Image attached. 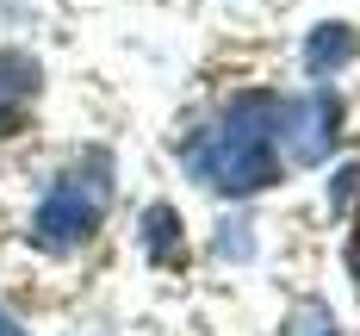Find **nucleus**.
<instances>
[{
  "label": "nucleus",
  "mask_w": 360,
  "mask_h": 336,
  "mask_svg": "<svg viewBox=\"0 0 360 336\" xmlns=\"http://www.w3.org/2000/svg\"><path fill=\"white\" fill-rule=\"evenodd\" d=\"M274 131H280V106L267 94H243L217 118V131H205L186 149V162H193V175L205 187L255 193V187L274 181Z\"/></svg>",
  "instance_id": "nucleus-1"
},
{
  "label": "nucleus",
  "mask_w": 360,
  "mask_h": 336,
  "mask_svg": "<svg viewBox=\"0 0 360 336\" xmlns=\"http://www.w3.org/2000/svg\"><path fill=\"white\" fill-rule=\"evenodd\" d=\"M106 212V181H100V168L94 175H63V181L44 193V206H37L32 218V237L44 249H75L94 224Z\"/></svg>",
  "instance_id": "nucleus-2"
},
{
  "label": "nucleus",
  "mask_w": 360,
  "mask_h": 336,
  "mask_svg": "<svg viewBox=\"0 0 360 336\" xmlns=\"http://www.w3.org/2000/svg\"><path fill=\"white\" fill-rule=\"evenodd\" d=\"M280 125H286L292 162H323L329 144H335V100H329V87H311L304 100H292L280 112Z\"/></svg>",
  "instance_id": "nucleus-3"
},
{
  "label": "nucleus",
  "mask_w": 360,
  "mask_h": 336,
  "mask_svg": "<svg viewBox=\"0 0 360 336\" xmlns=\"http://www.w3.org/2000/svg\"><path fill=\"white\" fill-rule=\"evenodd\" d=\"M354 56V32L348 25H323V32L304 44V63H311V75H323V69H342Z\"/></svg>",
  "instance_id": "nucleus-4"
},
{
  "label": "nucleus",
  "mask_w": 360,
  "mask_h": 336,
  "mask_svg": "<svg viewBox=\"0 0 360 336\" xmlns=\"http://www.w3.org/2000/svg\"><path fill=\"white\" fill-rule=\"evenodd\" d=\"M32 87H37V69L25 63V56H0V125L13 118V106H19Z\"/></svg>",
  "instance_id": "nucleus-5"
},
{
  "label": "nucleus",
  "mask_w": 360,
  "mask_h": 336,
  "mask_svg": "<svg viewBox=\"0 0 360 336\" xmlns=\"http://www.w3.org/2000/svg\"><path fill=\"white\" fill-rule=\"evenodd\" d=\"M143 243H149V256H168V249H174V212H168V206H155V212H149L143 218Z\"/></svg>",
  "instance_id": "nucleus-6"
},
{
  "label": "nucleus",
  "mask_w": 360,
  "mask_h": 336,
  "mask_svg": "<svg viewBox=\"0 0 360 336\" xmlns=\"http://www.w3.org/2000/svg\"><path fill=\"white\" fill-rule=\"evenodd\" d=\"M298 336H335V324H329V311H298Z\"/></svg>",
  "instance_id": "nucleus-7"
},
{
  "label": "nucleus",
  "mask_w": 360,
  "mask_h": 336,
  "mask_svg": "<svg viewBox=\"0 0 360 336\" xmlns=\"http://www.w3.org/2000/svg\"><path fill=\"white\" fill-rule=\"evenodd\" d=\"M0 336H19V324H13V318H6V311H0Z\"/></svg>",
  "instance_id": "nucleus-8"
},
{
  "label": "nucleus",
  "mask_w": 360,
  "mask_h": 336,
  "mask_svg": "<svg viewBox=\"0 0 360 336\" xmlns=\"http://www.w3.org/2000/svg\"><path fill=\"white\" fill-rule=\"evenodd\" d=\"M348 261H354V280H360V249H354V256H348Z\"/></svg>",
  "instance_id": "nucleus-9"
}]
</instances>
